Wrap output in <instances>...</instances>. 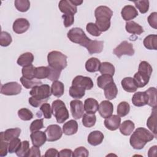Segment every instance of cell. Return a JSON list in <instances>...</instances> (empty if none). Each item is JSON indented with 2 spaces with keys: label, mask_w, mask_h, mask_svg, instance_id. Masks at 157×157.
<instances>
[{
  "label": "cell",
  "mask_w": 157,
  "mask_h": 157,
  "mask_svg": "<svg viewBox=\"0 0 157 157\" xmlns=\"http://www.w3.org/2000/svg\"><path fill=\"white\" fill-rule=\"evenodd\" d=\"M96 17L95 25L102 32L107 31L110 27V19L113 15V11L108 7L100 6L96 7L94 11Z\"/></svg>",
  "instance_id": "7a4b0ae2"
},
{
  "label": "cell",
  "mask_w": 157,
  "mask_h": 157,
  "mask_svg": "<svg viewBox=\"0 0 157 157\" xmlns=\"http://www.w3.org/2000/svg\"><path fill=\"white\" fill-rule=\"evenodd\" d=\"M104 123L107 129L110 131H115L120 127L121 118L117 115H110L105 119Z\"/></svg>",
  "instance_id": "e0dca14e"
},
{
  "label": "cell",
  "mask_w": 157,
  "mask_h": 157,
  "mask_svg": "<svg viewBox=\"0 0 157 157\" xmlns=\"http://www.w3.org/2000/svg\"><path fill=\"white\" fill-rule=\"evenodd\" d=\"M78 131V123L74 120H70L63 126V132L67 136L75 134Z\"/></svg>",
  "instance_id": "603a6c76"
},
{
  "label": "cell",
  "mask_w": 157,
  "mask_h": 157,
  "mask_svg": "<svg viewBox=\"0 0 157 157\" xmlns=\"http://www.w3.org/2000/svg\"><path fill=\"white\" fill-rule=\"evenodd\" d=\"M9 143L0 137V156L3 157L7 155L8 151Z\"/></svg>",
  "instance_id": "9f6ffc18"
},
{
  "label": "cell",
  "mask_w": 157,
  "mask_h": 157,
  "mask_svg": "<svg viewBox=\"0 0 157 157\" xmlns=\"http://www.w3.org/2000/svg\"><path fill=\"white\" fill-rule=\"evenodd\" d=\"M121 84L123 90L128 93L136 92L137 89V86H136L133 78L130 77L123 78Z\"/></svg>",
  "instance_id": "cb8c5ba5"
},
{
  "label": "cell",
  "mask_w": 157,
  "mask_h": 157,
  "mask_svg": "<svg viewBox=\"0 0 157 157\" xmlns=\"http://www.w3.org/2000/svg\"><path fill=\"white\" fill-rule=\"evenodd\" d=\"M67 58L65 55L59 51H52L47 55L48 66L62 71L67 65Z\"/></svg>",
  "instance_id": "3957f363"
},
{
  "label": "cell",
  "mask_w": 157,
  "mask_h": 157,
  "mask_svg": "<svg viewBox=\"0 0 157 157\" xmlns=\"http://www.w3.org/2000/svg\"><path fill=\"white\" fill-rule=\"evenodd\" d=\"M120 131L124 136H129L135 128L134 123L129 120L124 121L120 125Z\"/></svg>",
  "instance_id": "f546056e"
},
{
  "label": "cell",
  "mask_w": 157,
  "mask_h": 157,
  "mask_svg": "<svg viewBox=\"0 0 157 157\" xmlns=\"http://www.w3.org/2000/svg\"><path fill=\"white\" fill-rule=\"evenodd\" d=\"M59 157H71L72 156V151L71 149H63L59 152Z\"/></svg>",
  "instance_id": "be15d7a7"
},
{
  "label": "cell",
  "mask_w": 157,
  "mask_h": 157,
  "mask_svg": "<svg viewBox=\"0 0 157 157\" xmlns=\"http://www.w3.org/2000/svg\"><path fill=\"white\" fill-rule=\"evenodd\" d=\"M52 113L55 116L56 121L59 123H64L69 117V112L64 102L56 99L52 102Z\"/></svg>",
  "instance_id": "277c9868"
},
{
  "label": "cell",
  "mask_w": 157,
  "mask_h": 157,
  "mask_svg": "<svg viewBox=\"0 0 157 157\" xmlns=\"http://www.w3.org/2000/svg\"><path fill=\"white\" fill-rule=\"evenodd\" d=\"M98 110L100 115L102 118H106L112 115L113 112V105L109 101H102L99 105Z\"/></svg>",
  "instance_id": "5bb4252c"
},
{
  "label": "cell",
  "mask_w": 157,
  "mask_h": 157,
  "mask_svg": "<svg viewBox=\"0 0 157 157\" xmlns=\"http://www.w3.org/2000/svg\"><path fill=\"white\" fill-rule=\"evenodd\" d=\"M70 107L72 116L74 119L78 120L83 117L85 110L82 101L78 99L72 100L70 102Z\"/></svg>",
  "instance_id": "30bf717a"
},
{
  "label": "cell",
  "mask_w": 157,
  "mask_h": 157,
  "mask_svg": "<svg viewBox=\"0 0 157 157\" xmlns=\"http://www.w3.org/2000/svg\"><path fill=\"white\" fill-rule=\"evenodd\" d=\"M90 55L99 53L104 48V42L96 40H91L86 47Z\"/></svg>",
  "instance_id": "7402d4cb"
},
{
  "label": "cell",
  "mask_w": 157,
  "mask_h": 157,
  "mask_svg": "<svg viewBox=\"0 0 157 157\" xmlns=\"http://www.w3.org/2000/svg\"><path fill=\"white\" fill-rule=\"evenodd\" d=\"M50 73L48 66H40L36 67L35 78L40 80L48 78Z\"/></svg>",
  "instance_id": "ab89813d"
},
{
  "label": "cell",
  "mask_w": 157,
  "mask_h": 157,
  "mask_svg": "<svg viewBox=\"0 0 157 157\" xmlns=\"http://www.w3.org/2000/svg\"><path fill=\"white\" fill-rule=\"evenodd\" d=\"M121 15L123 20L125 21H130L138 15V12L133 6L126 5L122 9Z\"/></svg>",
  "instance_id": "ac0fdd59"
},
{
  "label": "cell",
  "mask_w": 157,
  "mask_h": 157,
  "mask_svg": "<svg viewBox=\"0 0 157 157\" xmlns=\"http://www.w3.org/2000/svg\"><path fill=\"white\" fill-rule=\"evenodd\" d=\"M130 111V105L126 101H122L117 106V114L121 117L127 115Z\"/></svg>",
  "instance_id": "b9f144b4"
},
{
  "label": "cell",
  "mask_w": 157,
  "mask_h": 157,
  "mask_svg": "<svg viewBox=\"0 0 157 157\" xmlns=\"http://www.w3.org/2000/svg\"><path fill=\"white\" fill-rule=\"evenodd\" d=\"M134 3L141 13H145L149 9V1L148 0L135 1Z\"/></svg>",
  "instance_id": "bcb514c9"
},
{
  "label": "cell",
  "mask_w": 157,
  "mask_h": 157,
  "mask_svg": "<svg viewBox=\"0 0 157 157\" xmlns=\"http://www.w3.org/2000/svg\"><path fill=\"white\" fill-rule=\"evenodd\" d=\"M99 72L102 75L107 74L110 76H113L115 74V67L114 66L109 62H103L101 64Z\"/></svg>",
  "instance_id": "e575fe53"
},
{
  "label": "cell",
  "mask_w": 157,
  "mask_h": 157,
  "mask_svg": "<svg viewBox=\"0 0 157 157\" xmlns=\"http://www.w3.org/2000/svg\"><path fill=\"white\" fill-rule=\"evenodd\" d=\"M99 109L98 102L91 98L85 99L84 102V110L88 113H95Z\"/></svg>",
  "instance_id": "d4e9b609"
},
{
  "label": "cell",
  "mask_w": 157,
  "mask_h": 157,
  "mask_svg": "<svg viewBox=\"0 0 157 157\" xmlns=\"http://www.w3.org/2000/svg\"><path fill=\"white\" fill-rule=\"evenodd\" d=\"M34 61V56L31 52H26L21 54L17 61V64L20 66L25 67L32 64Z\"/></svg>",
  "instance_id": "4316f807"
},
{
  "label": "cell",
  "mask_w": 157,
  "mask_h": 157,
  "mask_svg": "<svg viewBox=\"0 0 157 157\" xmlns=\"http://www.w3.org/2000/svg\"><path fill=\"white\" fill-rule=\"evenodd\" d=\"M21 140L20 139L15 138L12 140L9 143V147H8V151L10 153H16V151L18 150V148L20 146L21 144Z\"/></svg>",
  "instance_id": "681fc988"
},
{
  "label": "cell",
  "mask_w": 157,
  "mask_h": 157,
  "mask_svg": "<svg viewBox=\"0 0 157 157\" xmlns=\"http://www.w3.org/2000/svg\"><path fill=\"white\" fill-rule=\"evenodd\" d=\"M59 9L64 14L74 15L77 12V7L71 2V0H61L58 4Z\"/></svg>",
  "instance_id": "4fadbf2b"
},
{
  "label": "cell",
  "mask_w": 157,
  "mask_h": 157,
  "mask_svg": "<svg viewBox=\"0 0 157 157\" xmlns=\"http://www.w3.org/2000/svg\"><path fill=\"white\" fill-rule=\"evenodd\" d=\"M71 1L75 6L81 5L83 3V1H79V0H71Z\"/></svg>",
  "instance_id": "03108f58"
},
{
  "label": "cell",
  "mask_w": 157,
  "mask_h": 157,
  "mask_svg": "<svg viewBox=\"0 0 157 157\" xmlns=\"http://www.w3.org/2000/svg\"><path fill=\"white\" fill-rule=\"evenodd\" d=\"M104 90L105 97L108 100H112L115 99L118 94V89L114 82L108 85Z\"/></svg>",
  "instance_id": "4dcf8cb0"
},
{
  "label": "cell",
  "mask_w": 157,
  "mask_h": 157,
  "mask_svg": "<svg viewBox=\"0 0 157 157\" xmlns=\"http://www.w3.org/2000/svg\"><path fill=\"white\" fill-rule=\"evenodd\" d=\"M101 61L96 58L88 59L85 63V69L89 72H95L99 70Z\"/></svg>",
  "instance_id": "f1b7e54d"
},
{
  "label": "cell",
  "mask_w": 157,
  "mask_h": 157,
  "mask_svg": "<svg viewBox=\"0 0 157 157\" xmlns=\"http://www.w3.org/2000/svg\"><path fill=\"white\" fill-rule=\"evenodd\" d=\"M28 101H29V104L34 107H39V106H40L42 104H43L44 103L46 102L47 101H43V100H40V99H38L33 96H31L28 99Z\"/></svg>",
  "instance_id": "91938a15"
},
{
  "label": "cell",
  "mask_w": 157,
  "mask_h": 157,
  "mask_svg": "<svg viewBox=\"0 0 157 157\" xmlns=\"http://www.w3.org/2000/svg\"><path fill=\"white\" fill-rule=\"evenodd\" d=\"M40 110L42 112L43 116L46 119H50L52 117V109L48 103H44L40 107Z\"/></svg>",
  "instance_id": "f907efd6"
},
{
  "label": "cell",
  "mask_w": 157,
  "mask_h": 157,
  "mask_svg": "<svg viewBox=\"0 0 157 157\" xmlns=\"http://www.w3.org/2000/svg\"><path fill=\"white\" fill-rule=\"evenodd\" d=\"M156 148L157 146L156 145H154L153 147H151L148 152V156L149 157H151V156H155L156 155Z\"/></svg>",
  "instance_id": "e7e4bbea"
},
{
  "label": "cell",
  "mask_w": 157,
  "mask_h": 157,
  "mask_svg": "<svg viewBox=\"0 0 157 157\" xmlns=\"http://www.w3.org/2000/svg\"><path fill=\"white\" fill-rule=\"evenodd\" d=\"M147 20L151 27L154 29L157 28V13L156 12L151 13L148 16Z\"/></svg>",
  "instance_id": "680465c9"
},
{
  "label": "cell",
  "mask_w": 157,
  "mask_h": 157,
  "mask_svg": "<svg viewBox=\"0 0 157 157\" xmlns=\"http://www.w3.org/2000/svg\"><path fill=\"white\" fill-rule=\"evenodd\" d=\"M35 72L36 67H34L33 64L23 67L21 69L23 77L29 80H33L35 78Z\"/></svg>",
  "instance_id": "60d3db41"
},
{
  "label": "cell",
  "mask_w": 157,
  "mask_h": 157,
  "mask_svg": "<svg viewBox=\"0 0 157 157\" xmlns=\"http://www.w3.org/2000/svg\"><path fill=\"white\" fill-rule=\"evenodd\" d=\"M138 71L145 73V74L151 76V75L152 74L153 69H152L151 66L148 62H147L145 61H141L139 64Z\"/></svg>",
  "instance_id": "c3c4849f"
},
{
  "label": "cell",
  "mask_w": 157,
  "mask_h": 157,
  "mask_svg": "<svg viewBox=\"0 0 157 157\" xmlns=\"http://www.w3.org/2000/svg\"><path fill=\"white\" fill-rule=\"evenodd\" d=\"M144 45L148 50H157V36L150 34L144 39Z\"/></svg>",
  "instance_id": "1f68e13d"
},
{
  "label": "cell",
  "mask_w": 157,
  "mask_h": 157,
  "mask_svg": "<svg viewBox=\"0 0 157 157\" xmlns=\"http://www.w3.org/2000/svg\"><path fill=\"white\" fill-rule=\"evenodd\" d=\"M59 155L58 151L55 148H49L48 149L45 155V157H58Z\"/></svg>",
  "instance_id": "6125c7cd"
},
{
  "label": "cell",
  "mask_w": 157,
  "mask_h": 157,
  "mask_svg": "<svg viewBox=\"0 0 157 157\" xmlns=\"http://www.w3.org/2000/svg\"><path fill=\"white\" fill-rule=\"evenodd\" d=\"M29 94L38 99L47 101L52 95L51 88L47 84L36 86L30 91Z\"/></svg>",
  "instance_id": "8992f818"
},
{
  "label": "cell",
  "mask_w": 157,
  "mask_h": 157,
  "mask_svg": "<svg viewBox=\"0 0 157 157\" xmlns=\"http://www.w3.org/2000/svg\"><path fill=\"white\" fill-rule=\"evenodd\" d=\"M104 138V136L102 132L99 131H94L89 134L87 140L91 145L97 146L102 142Z\"/></svg>",
  "instance_id": "d6986e66"
},
{
  "label": "cell",
  "mask_w": 157,
  "mask_h": 157,
  "mask_svg": "<svg viewBox=\"0 0 157 157\" xmlns=\"http://www.w3.org/2000/svg\"><path fill=\"white\" fill-rule=\"evenodd\" d=\"M148 97V105L152 108L156 107V88L155 87H150L147 90L145 91Z\"/></svg>",
  "instance_id": "836d02e7"
},
{
  "label": "cell",
  "mask_w": 157,
  "mask_h": 157,
  "mask_svg": "<svg viewBox=\"0 0 157 157\" xmlns=\"http://www.w3.org/2000/svg\"><path fill=\"white\" fill-rule=\"evenodd\" d=\"M30 26V23L28 20L24 18L16 19L12 26L13 31L17 34H22L27 31Z\"/></svg>",
  "instance_id": "7c38bea8"
},
{
  "label": "cell",
  "mask_w": 157,
  "mask_h": 157,
  "mask_svg": "<svg viewBox=\"0 0 157 157\" xmlns=\"http://www.w3.org/2000/svg\"><path fill=\"white\" fill-rule=\"evenodd\" d=\"M40 148L37 147L33 146L30 148L29 153L28 155V157H31V156H37V157H40Z\"/></svg>",
  "instance_id": "94428289"
},
{
  "label": "cell",
  "mask_w": 157,
  "mask_h": 157,
  "mask_svg": "<svg viewBox=\"0 0 157 157\" xmlns=\"http://www.w3.org/2000/svg\"><path fill=\"white\" fill-rule=\"evenodd\" d=\"M72 85L83 88L85 90H91L93 87V82L91 78L82 75H77L72 80Z\"/></svg>",
  "instance_id": "8fae6325"
},
{
  "label": "cell",
  "mask_w": 157,
  "mask_h": 157,
  "mask_svg": "<svg viewBox=\"0 0 157 157\" xmlns=\"http://www.w3.org/2000/svg\"><path fill=\"white\" fill-rule=\"evenodd\" d=\"M113 53L119 58L122 55L132 56L134 54L133 45L131 43H129L126 40H124L114 48Z\"/></svg>",
  "instance_id": "52a82bcc"
},
{
  "label": "cell",
  "mask_w": 157,
  "mask_h": 157,
  "mask_svg": "<svg viewBox=\"0 0 157 157\" xmlns=\"http://www.w3.org/2000/svg\"><path fill=\"white\" fill-rule=\"evenodd\" d=\"M63 18V23L66 28L72 26L74 22V15L72 14H63L62 15Z\"/></svg>",
  "instance_id": "6f0895ef"
},
{
  "label": "cell",
  "mask_w": 157,
  "mask_h": 157,
  "mask_svg": "<svg viewBox=\"0 0 157 157\" xmlns=\"http://www.w3.org/2000/svg\"><path fill=\"white\" fill-rule=\"evenodd\" d=\"M18 116L23 121H29L33 118V113L30 110L26 108H22L18 110Z\"/></svg>",
  "instance_id": "f6af8a7d"
},
{
  "label": "cell",
  "mask_w": 157,
  "mask_h": 157,
  "mask_svg": "<svg viewBox=\"0 0 157 157\" xmlns=\"http://www.w3.org/2000/svg\"><path fill=\"white\" fill-rule=\"evenodd\" d=\"M33 146L40 147L42 146L47 140V136L45 132L37 131L32 132L30 135Z\"/></svg>",
  "instance_id": "9a60e30c"
},
{
  "label": "cell",
  "mask_w": 157,
  "mask_h": 157,
  "mask_svg": "<svg viewBox=\"0 0 157 157\" xmlns=\"http://www.w3.org/2000/svg\"><path fill=\"white\" fill-rule=\"evenodd\" d=\"M96 121V117L94 113H85L82 117V124L86 128H91L94 126Z\"/></svg>",
  "instance_id": "74e56055"
},
{
  "label": "cell",
  "mask_w": 157,
  "mask_h": 157,
  "mask_svg": "<svg viewBox=\"0 0 157 157\" xmlns=\"http://www.w3.org/2000/svg\"><path fill=\"white\" fill-rule=\"evenodd\" d=\"M156 107L153 108L151 115L147 121V126L156 137Z\"/></svg>",
  "instance_id": "83f0119b"
},
{
  "label": "cell",
  "mask_w": 157,
  "mask_h": 157,
  "mask_svg": "<svg viewBox=\"0 0 157 157\" xmlns=\"http://www.w3.org/2000/svg\"><path fill=\"white\" fill-rule=\"evenodd\" d=\"M48 67H49V69H50V73H49V75L47 78L52 82L57 80L59 78V77H60L61 71L51 67L50 66H48Z\"/></svg>",
  "instance_id": "11a10c76"
},
{
  "label": "cell",
  "mask_w": 157,
  "mask_h": 157,
  "mask_svg": "<svg viewBox=\"0 0 157 157\" xmlns=\"http://www.w3.org/2000/svg\"><path fill=\"white\" fill-rule=\"evenodd\" d=\"M125 29L128 33L132 34L140 35L144 33V29L142 26L134 21L126 22Z\"/></svg>",
  "instance_id": "484cf974"
},
{
  "label": "cell",
  "mask_w": 157,
  "mask_h": 157,
  "mask_svg": "<svg viewBox=\"0 0 157 157\" xmlns=\"http://www.w3.org/2000/svg\"><path fill=\"white\" fill-rule=\"evenodd\" d=\"M20 82L22 84V85L26 89H29V88H33V87L38 85H42V82L38 80H29L24 77H21L20 78Z\"/></svg>",
  "instance_id": "7bdbcfd3"
},
{
  "label": "cell",
  "mask_w": 157,
  "mask_h": 157,
  "mask_svg": "<svg viewBox=\"0 0 157 157\" xmlns=\"http://www.w3.org/2000/svg\"><path fill=\"white\" fill-rule=\"evenodd\" d=\"M86 29L88 33L95 37H98L101 34V32L99 30L95 23H88L86 25Z\"/></svg>",
  "instance_id": "816d5d0a"
},
{
  "label": "cell",
  "mask_w": 157,
  "mask_h": 157,
  "mask_svg": "<svg viewBox=\"0 0 157 157\" xmlns=\"http://www.w3.org/2000/svg\"><path fill=\"white\" fill-rule=\"evenodd\" d=\"M155 136L144 128H137L129 139L131 146L136 150L142 149L147 143L151 141Z\"/></svg>",
  "instance_id": "6da1fadb"
},
{
  "label": "cell",
  "mask_w": 157,
  "mask_h": 157,
  "mask_svg": "<svg viewBox=\"0 0 157 157\" xmlns=\"http://www.w3.org/2000/svg\"><path fill=\"white\" fill-rule=\"evenodd\" d=\"M148 97L145 91H138L134 94L132 102L136 107H142L148 104Z\"/></svg>",
  "instance_id": "2e32d148"
},
{
  "label": "cell",
  "mask_w": 157,
  "mask_h": 157,
  "mask_svg": "<svg viewBox=\"0 0 157 157\" xmlns=\"http://www.w3.org/2000/svg\"><path fill=\"white\" fill-rule=\"evenodd\" d=\"M150 78V76L138 71L134 75V81L137 88H143L148 84Z\"/></svg>",
  "instance_id": "44dd1931"
},
{
  "label": "cell",
  "mask_w": 157,
  "mask_h": 157,
  "mask_svg": "<svg viewBox=\"0 0 157 157\" xmlns=\"http://www.w3.org/2000/svg\"><path fill=\"white\" fill-rule=\"evenodd\" d=\"M67 37L71 42L79 44L84 47H86L91 40L80 28H73L70 29L67 32Z\"/></svg>",
  "instance_id": "5b68a950"
},
{
  "label": "cell",
  "mask_w": 157,
  "mask_h": 157,
  "mask_svg": "<svg viewBox=\"0 0 157 157\" xmlns=\"http://www.w3.org/2000/svg\"><path fill=\"white\" fill-rule=\"evenodd\" d=\"M29 143L28 140H24L21 142L20 146L16 151V155L18 157L28 156L29 153Z\"/></svg>",
  "instance_id": "f35d334b"
},
{
  "label": "cell",
  "mask_w": 157,
  "mask_h": 157,
  "mask_svg": "<svg viewBox=\"0 0 157 157\" xmlns=\"http://www.w3.org/2000/svg\"><path fill=\"white\" fill-rule=\"evenodd\" d=\"M52 94L57 97H61L64 92V84L60 81H54L51 86Z\"/></svg>",
  "instance_id": "d6a6232c"
},
{
  "label": "cell",
  "mask_w": 157,
  "mask_h": 157,
  "mask_svg": "<svg viewBox=\"0 0 157 157\" xmlns=\"http://www.w3.org/2000/svg\"><path fill=\"white\" fill-rule=\"evenodd\" d=\"M45 132L47 136V140L48 142L56 141L59 140L63 135L62 129L58 124H50L48 126Z\"/></svg>",
  "instance_id": "ba28073f"
},
{
  "label": "cell",
  "mask_w": 157,
  "mask_h": 157,
  "mask_svg": "<svg viewBox=\"0 0 157 157\" xmlns=\"http://www.w3.org/2000/svg\"><path fill=\"white\" fill-rule=\"evenodd\" d=\"M15 7L21 12H27L30 7V2L28 0H15Z\"/></svg>",
  "instance_id": "ee69618b"
},
{
  "label": "cell",
  "mask_w": 157,
  "mask_h": 157,
  "mask_svg": "<svg viewBox=\"0 0 157 157\" xmlns=\"http://www.w3.org/2000/svg\"><path fill=\"white\" fill-rule=\"evenodd\" d=\"M21 91V86L17 82H11L1 86V93L7 96L17 95Z\"/></svg>",
  "instance_id": "9c48e42d"
},
{
  "label": "cell",
  "mask_w": 157,
  "mask_h": 157,
  "mask_svg": "<svg viewBox=\"0 0 157 157\" xmlns=\"http://www.w3.org/2000/svg\"><path fill=\"white\" fill-rule=\"evenodd\" d=\"M21 133V129L18 128L7 129L5 132H1L0 137L2 138L4 140L7 142H10L13 139L19 137Z\"/></svg>",
  "instance_id": "ffe728a7"
},
{
  "label": "cell",
  "mask_w": 157,
  "mask_h": 157,
  "mask_svg": "<svg viewBox=\"0 0 157 157\" xmlns=\"http://www.w3.org/2000/svg\"><path fill=\"white\" fill-rule=\"evenodd\" d=\"M113 82L112 77L107 74L101 75L97 78V85L101 89H104L108 85Z\"/></svg>",
  "instance_id": "d590c367"
},
{
  "label": "cell",
  "mask_w": 157,
  "mask_h": 157,
  "mask_svg": "<svg viewBox=\"0 0 157 157\" xmlns=\"http://www.w3.org/2000/svg\"><path fill=\"white\" fill-rule=\"evenodd\" d=\"M89 155L88 150L84 147H79L72 152L73 157H87Z\"/></svg>",
  "instance_id": "db71d44e"
},
{
  "label": "cell",
  "mask_w": 157,
  "mask_h": 157,
  "mask_svg": "<svg viewBox=\"0 0 157 157\" xmlns=\"http://www.w3.org/2000/svg\"><path fill=\"white\" fill-rule=\"evenodd\" d=\"M12 41V37L9 33L6 31H2L0 36V45L2 47L9 46Z\"/></svg>",
  "instance_id": "7dc6e473"
},
{
  "label": "cell",
  "mask_w": 157,
  "mask_h": 157,
  "mask_svg": "<svg viewBox=\"0 0 157 157\" xmlns=\"http://www.w3.org/2000/svg\"><path fill=\"white\" fill-rule=\"evenodd\" d=\"M85 94V90L82 87L72 85L69 88V95L74 99H81Z\"/></svg>",
  "instance_id": "8d00e7d4"
},
{
  "label": "cell",
  "mask_w": 157,
  "mask_h": 157,
  "mask_svg": "<svg viewBox=\"0 0 157 157\" xmlns=\"http://www.w3.org/2000/svg\"><path fill=\"white\" fill-rule=\"evenodd\" d=\"M44 128V120L43 119H37L34 120L30 126L29 129L31 132H34L37 131H39L40 129Z\"/></svg>",
  "instance_id": "f5cc1de1"
}]
</instances>
